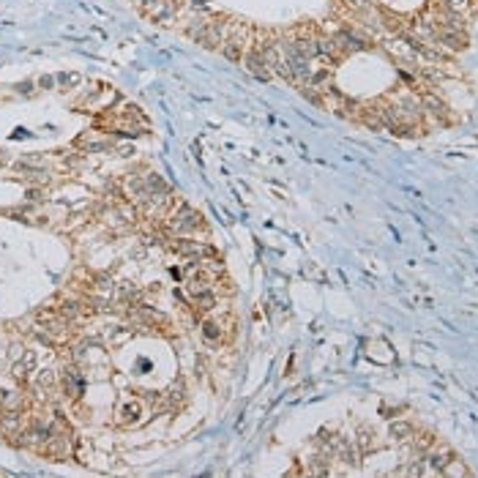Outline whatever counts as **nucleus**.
Instances as JSON below:
<instances>
[{"label": "nucleus", "instance_id": "obj_1", "mask_svg": "<svg viewBox=\"0 0 478 478\" xmlns=\"http://www.w3.org/2000/svg\"><path fill=\"white\" fill-rule=\"evenodd\" d=\"M181 6H183V0H142L140 14L156 22V25H172Z\"/></svg>", "mask_w": 478, "mask_h": 478}, {"label": "nucleus", "instance_id": "obj_2", "mask_svg": "<svg viewBox=\"0 0 478 478\" xmlns=\"http://www.w3.org/2000/svg\"><path fill=\"white\" fill-rule=\"evenodd\" d=\"M170 227L175 232H194V229H203V216L194 213L191 208L181 205L175 216H170Z\"/></svg>", "mask_w": 478, "mask_h": 478}, {"label": "nucleus", "instance_id": "obj_3", "mask_svg": "<svg viewBox=\"0 0 478 478\" xmlns=\"http://www.w3.org/2000/svg\"><path fill=\"white\" fill-rule=\"evenodd\" d=\"M203 334H205V339H210V342H219L224 334H222V328L213 323V320H205L203 323Z\"/></svg>", "mask_w": 478, "mask_h": 478}, {"label": "nucleus", "instance_id": "obj_4", "mask_svg": "<svg viewBox=\"0 0 478 478\" xmlns=\"http://www.w3.org/2000/svg\"><path fill=\"white\" fill-rule=\"evenodd\" d=\"M129 118H132V120H142V118H140V110H129ZM118 129H120V132H123V129H129V120H123V118H120V120H118Z\"/></svg>", "mask_w": 478, "mask_h": 478}]
</instances>
